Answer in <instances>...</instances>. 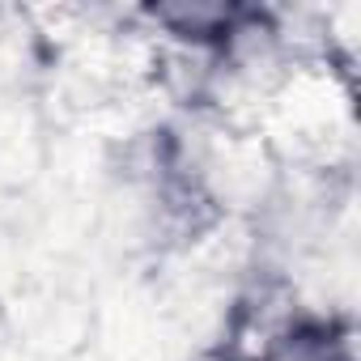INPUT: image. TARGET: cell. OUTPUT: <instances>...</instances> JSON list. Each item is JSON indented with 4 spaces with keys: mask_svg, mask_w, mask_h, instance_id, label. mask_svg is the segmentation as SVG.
Listing matches in <instances>:
<instances>
[{
    "mask_svg": "<svg viewBox=\"0 0 361 361\" xmlns=\"http://www.w3.org/2000/svg\"><path fill=\"white\" fill-rule=\"evenodd\" d=\"M13 327V336H22L18 344L43 353V357H60L81 348L85 340V306L77 298H68L64 289H39L18 298L13 306H5L0 331Z\"/></svg>",
    "mask_w": 361,
    "mask_h": 361,
    "instance_id": "2",
    "label": "cell"
},
{
    "mask_svg": "<svg viewBox=\"0 0 361 361\" xmlns=\"http://www.w3.org/2000/svg\"><path fill=\"white\" fill-rule=\"evenodd\" d=\"M60 51L30 9L0 5V106L30 102L56 73Z\"/></svg>",
    "mask_w": 361,
    "mask_h": 361,
    "instance_id": "1",
    "label": "cell"
},
{
    "mask_svg": "<svg viewBox=\"0 0 361 361\" xmlns=\"http://www.w3.org/2000/svg\"><path fill=\"white\" fill-rule=\"evenodd\" d=\"M192 361H247V357L234 353V348H226V344H213V348H200Z\"/></svg>",
    "mask_w": 361,
    "mask_h": 361,
    "instance_id": "4",
    "label": "cell"
},
{
    "mask_svg": "<svg viewBox=\"0 0 361 361\" xmlns=\"http://www.w3.org/2000/svg\"><path fill=\"white\" fill-rule=\"evenodd\" d=\"M0 319H5V298H0Z\"/></svg>",
    "mask_w": 361,
    "mask_h": 361,
    "instance_id": "5",
    "label": "cell"
},
{
    "mask_svg": "<svg viewBox=\"0 0 361 361\" xmlns=\"http://www.w3.org/2000/svg\"><path fill=\"white\" fill-rule=\"evenodd\" d=\"M247 361H357L353 323L340 314L298 310L259 348H251Z\"/></svg>",
    "mask_w": 361,
    "mask_h": 361,
    "instance_id": "3",
    "label": "cell"
}]
</instances>
